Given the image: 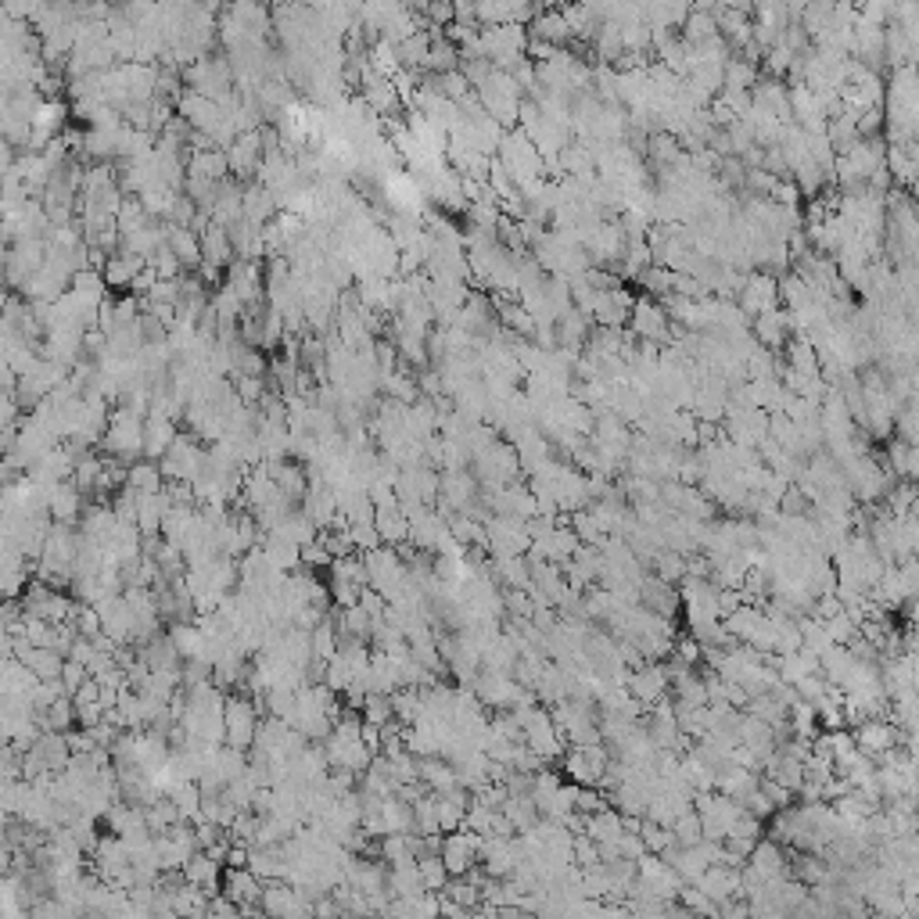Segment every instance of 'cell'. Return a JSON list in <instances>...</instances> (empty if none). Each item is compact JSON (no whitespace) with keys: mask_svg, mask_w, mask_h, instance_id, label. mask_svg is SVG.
Here are the masks:
<instances>
[{"mask_svg":"<svg viewBox=\"0 0 919 919\" xmlns=\"http://www.w3.org/2000/svg\"><path fill=\"white\" fill-rule=\"evenodd\" d=\"M144 431H148V417L134 413L129 406H119L112 413V424H108V435H104V449L108 456H122L126 464H134V460L144 456Z\"/></svg>","mask_w":919,"mask_h":919,"instance_id":"cell-1","label":"cell"},{"mask_svg":"<svg viewBox=\"0 0 919 919\" xmlns=\"http://www.w3.org/2000/svg\"><path fill=\"white\" fill-rule=\"evenodd\" d=\"M262 711L251 700V693H227V744L230 747H251L259 733Z\"/></svg>","mask_w":919,"mask_h":919,"instance_id":"cell-2","label":"cell"},{"mask_svg":"<svg viewBox=\"0 0 919 919\" xmlns=\"http://www.w3.org/2000/svg\"><path fill=\"white\" fill-rule=\"evenodd\" d=\"M129 866H134V859H129V847H126V840L119 837V833H108V837H101V844H97V851L90 855V869L101 877V880H119Z\"/></svg>","mask_w":919,"mask_h":919,"instance_id":"cell-3","label":"cell"},{"mask_svg":"<svg viewBox=\"0 0 919 919\" xmlns=\"http://www.w3.org/2000/svg\"><path fill=\"white\" fill-rule=\"evenodd\" d=\"M262 912H270V915H309L313 905L298 894V887L291 880H266V887H262Z\"/></svg>","mask_w":919,"mask_h":919,"instance_id":"cell-4","label":"cell"},{"mask_svg":"<svg viewBox=\"0 0 919 919\" xmlns=\"http://www.w3.org/2000/svg\"><path fill=\"white\" fill-rule=\"evenodd\" d=\"M73 471H76V456L65 449V442L61 445H54L50 452H43L40 460H33V464L26 467V475L33 478V482H40V485H58V482H69L73 478Z\"/></svg>","mask_w":919,"mask_h":919,"instance_id":"cell-5","label":"cell"},{"mask_svg":"<svg viewBox=\"0 0 919 919\" xmlns=\"http://www.w3.org/2000/svg\"><path fill=\"white\" fill-rule=\"evenodd\" d=\"M87 503H90V496H87L73 478L50 485V517L61 521V524H80Z\"/></svg>","mask_w":919,"mask_h":919,"instance_id":"cell-6","label":"cell"},{"mask_svg":"<svg viewBox=\"0 0 919 919\" xmlns=\"http://www.w3.org/2000/svg\"><path fill=\"white\" fill-rule=\"evenodd\" d=\"M262 887H266V880H259L248 866H230L223 873V894L234 898L241 908L244 905H262Z\"/></svg>","mask_w":919,"mask_h":919,"instance_id":"cell-7","label":"cell"},{"mask_svg":"<svg viewBox=\"0 0 919 919\" xmlns=\"http://www.w3.org/2000/svg\"><path fill=\"white\" fill-rule=\"evenodd\" d=\"M29 751H36L50 772H65V768H69V761H73L69 733H58V730H43L40 740H36Z\"/></svg>","mask_w":919,"mask_h":919,"instance_id":"cell-8","label":"cell"},{"mask_svg":"<svg viewBox=\"0 0 919 919\" xmlns=\"http://www.w3.org/2000/svg\"><path fill=\"white\" fill-rule=\"evenodd\" d=\"M169 636H173V643H176V650H180V658L187 661V658H205L209 653V632L198 625V622H173L169 625ZM209 661V658H205Z\"/></svg>","mask_w":919,"mask_h":919,"instance_id":"cell-9","label":"cell"},{"mask_svg":"<svg viewBox=\"0 0 919 919\" xmlns=\"http://www.w3.org/2000/svg\"><path fill=\"white\" fill-rule=\"evenodd\" d=\"M220 866H223V862H216L209 851H194L190 862L183 866V880L205 887L209 894H220V884H223V869H220Z\"/></svg>","mask_w":919,"mask_h":919,"instance_id":"cell-10","label":"cell"},{"mask_svg":"<svg viewBox=\"0 0 919 919\" xmlns=\"http://www.w3.org/2000/svg\"><path fill=\"white\" fill-rule=\"evenodd\" d=\"M467 808H471V791H467V786H452V791H442V794H438L442 833H452V830L464 826Z\"/></svg>","mask_w":919,"mask_h":919,"instance_id":"cell-11","label":"cell"},{"mask_svg":"<svg viewBox=\"0 0 919 919\" xmlns=\"http://www.w3.org/2000/svg\"><path fill=\"white\" fill-rule=\"evenodd\" d=\"M259 546L266 550V557H270L277 568H284V571L302 568V543H295V539L284 536V532H266Z\"/></svg>","mask_w":919,"mask_h":919,"instance_id":"cell-12","label":"cell"},{"mask_svg":"<svg viewBox=\"0 0 919 919\" xmlns=\"http://www.w3.org/2000/svg\"><path fill=\"white\" fill-rule=\"evenodd\" d=\"M180 438L176 431V421L173 417H148V431H144V456L148 460H162L173 442Z\"/></svg>","mask_w":919,"mask_h":919,"instance_id":"cell-13","label":"cell"},{"mask_svg":"<svg viewBox=\"0 0 919 919\" xmlns=\"http://www.w3.org/2000/svg\"><path fill=\"white\" fill-rule=\"evenodd\" d=\"M374 524H377L384 546H403V543L410 539V517H406L403 506H384V510H377V514H374Z\"/></svg>","mask_w":919,"mask_h":919,"instance_id":"cell-14","label":"cell"},{"mask_svg":"<svg viewBox=\"0 0 919 919\" xmlns=\"http://www.w3.org/2000/svg\"><path fill=\"white\" fill-rule=\"evenodd\" d=\"M421 779L431 786L435 794H442V791H452V786H460V772H456V765H452L449 758H442V754L421 758Z\"/></svg>","mask_w":919,"mask_h":919,"instance_id":"cell-15","label":"cell"},{"mask_svg":"<svg viewBox=\"0 0 919 919\" xmlns=\"http://www.w3.org/2000/svg\"><path fill=\"white\" fill-rule=\"evenodd\" d=\"M388 887L396 898H417L424 894V877H421V866L417 862H403V866H388Z\"/></svg>","mask_w":919,"mask_h":919,"instance_id":"cell-16","label":"cell"},{"mask_svg":"<svg viewBox=\"0 0 919 919\" xmlns=\"http://www.w3.org/2000/svg\"><path fill=\"white\" fill-rule=\"evenodd\" d=\"M22 661H26L40 679H61L65 653L54 650V646H29V650L22 653Z\"/></svg>","mask_w":919,"mask_h":919,"instance_id":"cell-17","label":"cell"},{"mask_svg":"<svg viewBox=\"0 0 919 919\" xmlns=\"http://www.w3.org/2000/svg\"><path fill=\"white\" fill-rule=\"evenodd\" d=\"M129 485H134L137 492H162L166 489V475H162V467L155 464V460L141 456V460L129 464Z\"/></svg>","mask_w":919,"mask_h":919,"instance_id":"cell-18","label":"cell"},{"mask_svg":"<svg viewBox=\"0 0 919 919\" xmlns=\"http://www.w3.org/2000/svg\"><path fill=\"white\" fill-rule=\"evenodd\" d=\"M144 808H148V830L151 833H169L176 822H183V815H180V808H176V801L169 794H158Z\"/></svg>","mask_w":919,"mask_h":919,"instance_id":"cell-19","label":"cell"},{"mask_svg":"<svg viewBox=\"0 0 919 919\" xmlns=\"http://www.w3.org/2000/svg\"><path fill=\"white\" fill-rule=\"evenodd\" d=\"M413 815H417V833H442V819H438V794L428 791L424 798L413 801Z\"/></svg>","mask_w":919,"mask_h":919,"instance_id":"cell-20","label":"cell"},{"mask_svg":"<svg viewBox=\"0 0 919 919\" xmlns=\"http://www.w3.org/2000/svg\"><path fill=\"white\" fill-rule=\"evenodd\" d=\"M101 475H104V460H97L94 452H87V456H80L76 460V471H73V482L90 496L94 489H97V482H101Z\"/></svg>","mask_w":919,"mask_h":919,"instance_id":"cell-21","label":"cell"},{"mask_svg":"<svg viewBox=\"0 0 919 919\" xmlns=\"http://www.w3.org/2000/svg\"><path fill=\"white\" fill-rule=\"evenodd\" d=\"M417 866H421V877H424V887H428V891H445V887H449L452 873H449V866L442 862V855H421Z\"/></svg>","mask_w":919,"mask_h":919,"instance_id":"cell-22","label":"cell"},{"mask_svg":"<svg viewBox=\"0 0 919 919\" xmlns=\"http://www.w3.org/2000/svg\"><path fill=\"white\" fill-rule=\"evenodd\" d=\"M352 679H356V668H352V661H349V653H345V650H338L335 658L327 661V679H323V683L331 686V690H338V693H345Z\"/></svg>","mask_w":919,"mask_h":919,"instance_id":"cell-23","label":"cell"},{"mask_svg":"<svg viewBox=\"0 0 919 919\" xmlns=\"http://www.w3.org/2000/svg\"><path fill=\"white\" fill-rule=\"evenodd\" d=\"M661 690H665V672L661 668H646V672L632 676V693L643 697V700L661 697Z\"/></svg>","mask_w":919,"mask_h":919,"instance_id":"cell-24","label":"cell"},{"mask_svg":"<svg viewBox=\"0 0 919 919\" xmlns=\"http://www.w3.org/2000/svg\"><path fill=\"white\" fill-rule=\"evenodd\" d=\"M363 718H367V722H377V726H384V722L396 718V704H391V693H370L367 704H363Z\"/></svg>","mask_w":919,"mask_h":919,"instance_id":"cell-25","label":"cell"},{"mask_svg":"<svg viewBox=\"0 0 919 919\" xmlns=\"http://www.w3.org/2000/svg\"><path fill=\"white\" fill-rule=\"evenodd\" d=\"M76 629H80V636H97L104 625H101V614H97V607L94 604H87V600H76V607H73V618H69Z\"/></svg>","mask_w":919,"mask_h":919,"instance_id":"cell-26","label":"cell"},{"mask_svg":"<svg viewBox=\"0 0 919 919\" xmlns=\"http://www.w3.org/2000/svg\"><path fill=\"white\" fill-rule=\"evenodd\" d=\"M352 543H356L359 553H370V550L384 546V539H381V532H377L374 521H352Z\"/></svg>","mask_w":919,"mask_h":919,"instance_id":"cell-27","label":"cell"},{"mask_svg":"<svg viewBox=\"0 0 919 919\" xmlns=\"http://www.w3.org/2000/svg\"><path fill=\"white\" fill-rule=\"evenodd\" d=\"M183 585H187V593L198 600L202 593H209L212 589V564H205V568H187L183 571Z\"/></svg>","mask_w":919,"mask_h":919,"instance_id":"cell-28","label":"cell"},{"mask_svg":"<svg viewBox=\"0 0 919 919\" xmlns=\"http://www.w3.org/2000/svg\"><path fill=\"white\" fill-rule=\"evenodd\" d=\"M331 564H335V557H331V550H327V546L320 543V536H316L313 543L302 546V568L316 571V568H331Z\"/></svg>","mask_w":919,"mask_h":919,"instance_id":"cell-29","label":"cell"},{"mask_svg":"<svg viewBox=\"0 0 919 919\" xmlns=\"http://www.w3.org/2000/svg\"><path fill=\"white\" fill-rule=\"evenodd\" d=\"M90 679V668L83 665V661H76V658H65V668H61V683L69 686V693H76L83 683Z\"/></svg>","mask_w":919,"mask_h":919,"instance_id":"cell-30","label":"cell"},{"mask_svg":"<svg viewBox=\"0 0 919 919\" xmlns=\"http://www.w3.org/2000/svg\"><path fill=\"white\" fill-rule=\"evenodd\" d=\"M363 744H367L374 754H381V747H384V733H381L377 722H367V718H363Z\"/></svg>","mask_w":919,"mask_h":919,"instance_id":"cell-31","label":"cell"},{"mask_svg":"<svg viewBox=\"0 0 919 919\" xmlns=\"http://www.w3.org/2000/svg\"><path fill=\"white\" fill-rule=\"evenodd\" d=\"M575 855H578L585 866H593V862H597V847L589 844V840H578V844H575Z\"/></svg>","mask_w":919,"mask_h":919,"instance_id":"cell-32","label":"cell"},{"mask_svg":"<svg viewBox=\"0 0 919 919\" xmlns=\"http://www.w3.org/2000/svg\"><path fill=\"white\" fill-rule=\"evenodd\" d=\"M452 141L460 144V134H452ZM467 148H471V144H464V148H452V155H456V158H464V151H467Z\"/></svg>","mask_w":919,"mask_h":919,"instance_id":"cell-33","label":"cell"}]
</instances>
